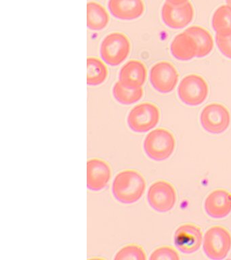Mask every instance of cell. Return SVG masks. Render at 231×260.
Returning <instances> with one entry per match:
<instances>
[{"label": "cell", "mask_w": 231, "mask_h": 260, "mask_svg": "<svg viewBox=\"0 0 231 260\" xmlns=\"http://www.w3.org/2000/svg\"><path fill=\"white\" fill-rule=\"evenodd\" d=\"M146 186L147 183L141 173L133 170H123L115 177L112 192L119 202L133 204L143 196Z\"/></svg>", "instance_id": "cell-1"}, {"label": "cell", "mask_w": 231, "mask_h": 260, "mask_svg": "<svg viewBox=\"0 0 231 260\" xmlns=\"http://www.w3.org/2000/svg\"><path fill=\"white\" fill-rule=\"evenodd\" d=\"M176 138L169 130L158 128L148 134L143 142L144 150L151 159L163 161L173 154Z\"/></svg>", "instance_id": "cell-2"}, {"label": "cell", "mask_w": 231, "mask_h": 260, "mask_svg": "<svg viewBox=\"0 0 231 260\" xmlns=\"http://www.w3.org/2000/svg\"><path fill=\"white\" fill-rule=\"evenodd\" d=\"M130 50V42L122 32H111L105 37L101 44V58L111 67L118 66L124 62Z\"/></svg>", "instance_id": "cell-3"}, {"label": "cell", "mask_w": 231, "mask_h": 260, "mask_svg": "<svg viewBox=\"0 0 231 260\" xmlns=\"http://www.w3.org/2000/svg\"><path fill=\"white\" fill-rule=\"evenodd\" d=\"M160 117L159 107L153 103L146 102L139 104L131 109L127 117V123L133 132L145 133L157 125Z\"/></svg>", "instance_id": "cell-4"}, {"label": "cell", "mask_w": 231, "mask_h": 260, "mask_svg": "<svg viewBox=\"0 0 231 260\" xmlns=\"http://www.w3.org/2000/svg\"><path fill=\"white\" fill-rule=\"evenodd\" d=\"M209 94L207 81L200 75L190 74L182 79L178 87V95L184 105L196 107L206 101Z\"/></svg>", "instance_id": "cell-5"}, {"label": "cell", "mask_w": 231, "mask_h": 260, "mask_svg": "<svg viewBox=\"0 0 231 260\" xmlns=\"http://www.w3.org/2000/svg\"><path fill=\"white\" fill-rule=\"evenodd\" d=\"M203 249L211 259H224L231 249L230 232L220 225L211 227L205 233Z\"/></svg>", "instance_id": "cell-6"}, {"label": "cell", "mask_w": 231, "mask_h": 260, "mask_svg": "<svg viewBox=\"0 0 231 260\" xmlns=\"http://www.w3.org/2000/svg\"><path fill=\"white\" fill-rule=\"evenodd\" d=\"M230 112L220 103H211L206 106L200 115V123L208 133H224L230 125Z\"/></svg>", "instance_id": "cell-7"}, {"label": "cell", "mask_w": 231, "mask_h": 260, "mask_svg": "<svg viewBox=\"0 0 231 260\" xmlns=\"http://www.w3.org/2000/svg\"><path fill=\"white\" fill-rule=\"evenodd\" d=\"M177 194L173 185L165 180H158L149 187L147 201L150 207L158 213H167L175 206Z\"/></svg>", "instance_id": "cell-8"}, {"label": "cell", "mask_w": 231, "mask_h": 260, "mask_svg": "<svg viewBox=\"0 0 231 260\" xmlns=\"http://www.w3.org/2000/svg\"><path fill=\"white\" fill-rule=\"evenodd\" d=\"M150 82L161 93L172 92L179 80L177 69L168 61H160L154 64L149 73Z\"/></svg>", "instance_id": "cell-9"}, {"label": "cell", "mask_w": 231, "mask_h": 260, "mask_svg": "<svg viewBox=\"0 0 231 260\" xmlns=\"http://www.w3.org/2000/svg\"><path fill=\"white\" fill-rule=\"evenodd\" d=\"M174 239L176 249L182 253H195L200 249L202 244V229L194 223H184L176 229Z\"/></svg>", "instance_id": "cell-10"}, {"label": "cell", "mask_w": 231, "mask_h": 260, "mask_svg": "<svg viewBox=\"0 0 231 260\" xmlns=\"http://www.w3.org/2000/svg\"><path fill=\"white\" fill-rule=\"evenodd\" d=\"M194 8L190 2L180 6L172 5L166 2L161 8L164 24L174 29L186 27L193 20Z\"/></svg>", "instance_id": "cell-11"}, {"label": "cell", "mask_w": 231, "mask_h": 260, "mask_svg": "<svg viewBox=\"0 0 231 260\" xmlns=\"http://www.w3.org/2000/svg\"><path fill=\"white\" fill-rule=\"evenodd\" d=\"M87 186L89 190L100 191L107 186L111 178V169L106 161L100 158L88 160Z\"/></svg>", "instance_id": "cell-12"}, {"label": "cell", "mask_w": 231, "mask_h": 260, "mask_svg": "<svg viewBox=\"0 0 231 260\" xmlns=\"http://www.w3.org/2000/svg\"><path fill=\"white\" fill-rule=\"evenodd\" d=\"M204 209L209 216L215 219L224 218L231 213V194L223 189L211 192L204 202Z\"/></svg>", "instance_id": "cell-13"}, {"label": "cell", "mask_w": 231, "mask_h": 260, "mask_svg": "<svg viewBox=\"0 0 231 260\" xmlns=\"http://www.w3.org/2000/svg\"><path fill=\"white\" fill-rule=\"evenodd\" d=\"M108 8L115 18L123 20L137 19L145 10L143 0H109Z\"/></svg>", "instance_id": "cell-14"}, {"label": "cell", "mask_w": 231, "mask_h": 260, "mask_svg": "<svg viewBox=\"0 0 231 260\" xmlns=\"http://www.w3.org/2000/svg\"><path fill=\"white\" fill-rule=\"evenodd\" d=\"M147 77L145 65L141 61L131 60L121 67L119 81L127 87L139 88L145 84Z\"/></svg>", "instance_id": "cell-15"}, {"label": "cell", "mask_w": 231, "mask_h": 260, "mask_svg": "<svg viewBox=\"0 0 231 260\" xmlns=\"http://www.w3.org/2000/svg\"><path fill=\"white\" fill-rule=\"evenodd\" d=\"M172 55L178 60L188 61L196 57V44L194 39L184 31L178 34L170 46Z\"/></svg>", "instance_id": "cell-16"}, {"label": "cell", "mask_w": 231, "mask_h": 260, "mask_svg": "<svg viewBox=\"0 0 231 260\" xmlns=\"http://www.w3.org/2000/svg\"><path fill=\"white\" fill-rule=\"evenodd\" d=\"M184 31L189 34L196 43V57L203 58L212 52L214 48V39L208 30L202 26H192Z\"/></svg>", "instance_id": "cell-17"}, {"label": "cell", "mask_w": 231, "mask_h": 260, "mask_svg": "<svg viewBox=\"0 0 231 260\" xmlns=\"http://www.w3.org/2000/svg\"><path fill=\"white\" fill-rule=\"evenodd\" d=\"M109 15L101 4L94 2L87 4V25L89 29L101 30L108 25Z\"/></svg>", "instance_id": "cell-18"}, {"label": "cell", "mask_w": 231, "mask_h": 260, "mask_svg": "<svg viewBox=\"0 0 231 260\" xmlns=\"http://www.w3.org/2000/svg\"><path fill=\"white\" fill-rule=\"evenodd\" d=\"M143 87L133 88L123 85L120 81H117L113 87V95L115 101L123 105H133L143 98Z\"/></svg>", "instance_id": "cell-19"}, {"label": "cell", "mask_w": 231, "mask_h": 260, "mask_svg": "<svg viewBox=\"0 0 231 260\" xmlns=\"http://www.w3.org/2000/svg\"><path fill=\"white\" fill-rule=\"evenodd\" d=\"M87 62L88 84L91 86H97L104 83L108 76V69L104 62L95 57H89Z\"/></svg>", "instance_id": "cell-20"}, {"label": "cell", "mask_w": 231, "mask_h": 260, "mask_svg": "<svg viewBox=\"0 0 231 260\" xmlns=\"http://www.w3.org/2000/svg\"><path fill=\"white\" fill-rule=\"evenodd\" d=\"M212 24L216 34L231 32V8L227 5L217 8L213 14Z\"/></svg>", "instance_id": "cell-21"}, {"label": "cell", "mask_w": 231, "mask_h": 260, "mask_svg": "<svg viewBox=\"0 0 231 260\" xmlns=\"http://www.w3.org/2000/svg\"><path fill=\"white\" fill-rule=\"evenodd\" d=\"M147 255L141 246L129 244L121 248L115 254L114 259H147Z\"/></svg>", "instance_id": "cell-22"}, {"label": "cell", "mask_w": 231, "mask_h": 260, "mask_svg": "<svg viewBox=\"0 0 231 260\" xmlns=\"http://www.w3.org/2000/svg\"><path fill=\"white\" fill-rule=\"evenodd\" d=\"M149 259L151 260L168 259L178 260L180 259L179 254L174 248L163 246L154 250Z\"/></svg>", "instance_id": "cell-23"}, {"label": "cell", "mask_w": 231, "mask_h": 260, "mask_svg": "<svg viewBox=\"0 0 231 260\" xmlns=\"http://www.w3.org/2000/svg\"><path fill=\"white\" fill-rule=\"evenodd\" d=\"M216 43L223 56L231 59V32L216 34Z\"/></svg>", "instance_id": "cell-24"}, {"label": "cell", "mask_w": 231, "mask_h": 260, "mask_svg": "<svg viewBox=\"0 0 231 260\" xmlns=\"http://www.w3.org/2000/svg\"><path fill=\"white\" fill-rule=\"evenodd\" d=\"M168 3L174 6H180L187 3L188 0H166Z\"/></svg>", "instance_id": "cell-25"}, {"label": "cell", "mask_w": 231, "mask_h": 260, "mask_svg": "<svg viewBox=\"0 0 231 260\" xmlns=\"http://www.w3.org/2000/svg\"><path fill=\"white\" fill-rule=\"evenodd\" d=\"M227 6L231 8V0H226Z\"/></svg>", "instance_id": "cell-26"}]
</instances>
